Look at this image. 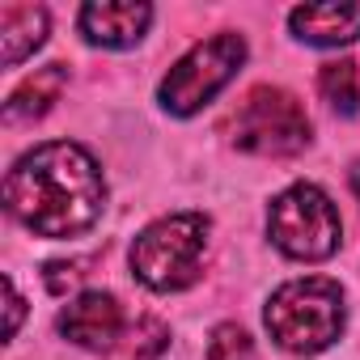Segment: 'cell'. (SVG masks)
<instances>
[{"label": "cell", "mask_w": 360, "mask_h": 360, "mask_svg": "<svg viewBox=\"0 0 360 360\" xmlns=\"http://www.w3.org/2000/svg\"><path fill=\"white\" fill-rule=\"evenodd\" d=\"M5 204L39 238H77L102 221L106 178L81 144L51 140L9 169Z\"/></svg>", "instance_id": "cell-1"}, {"label": "cell", "mask_w": 360, "mask_h": 360, "mask_svg": "<svg viewBox=\"0 0 360 360\" xmlns=\"http://www.w3.org/2000/svg\"><path fill=\"white\" fill-rule=\"evenodd\" d=\"M263 322L271 330V339L292 352V356H318L326 352L347 322L343 309V288L326 276H305V280H288L271 292Z\"/></svg>", "instance_id": "cell-2"}, {"label": "cell", "mask_w": 360, "mask_h": 360, "mask_svg": "<svg viewBox=\"0 0 360 360\" xmlns=\"http://www.w3.org/2000/svg\"><path fill=\"white\" fill-rule=\"evenodd\" d=\"M212 221L204 212H174L153 221L131 242V271L153 292H183L200 280Z\"/></svg>", "instance_id": "cell-3"}, {"label": "cell", "mask_w": 360, "mask_h": 360, "mask_svg": "<svg viewBox=\"0 0 360 360\" xmlns=\"http://www.w3.org/2000/svg\"><path fill=\"white\" fill-rule=\"evenodd\" d=\"M309 131L305 106L280 85H255L229 115V140L259 157H292L309 144Z\"/></svg>", "instance_id": "cell-4"}, {"label": "cell", "mask_w": 360, "mask_h": 360, "mask_svg": "<svg viewBox=\"0 0 360 360\" xmlns=\"http://www.w3.org/2000/svg\"><path fill=\"white\" fill-rule=\"evenodd\" d=\"M267 233H271L276 250H284L288 259L322 263L339 250L343 221H339L335 204L326 200V191H318L314 183H297V187H288L271 200Z\"/></svg>", "instance_id": "cell-5"}, {"label": "cell", "mask_w": 360, "mask_h": 360, "mask_svg": "<svg viewBox=\"0 0 360 360\" xmlns=\"http://www.w3.org/2000/svg\"><path fill=\"white\" fill-rule=\"evenodd\" d=\"M246 60V39L242 34H217L208 43H195L183 60L169 68V77L161 81L157 98L169 115H195L204 110L242 68Z\"/></svg>", "instance_id": "cell-6"}, {"label": "cell", "mask_w": 360, "mask_h": 360, "mask_svg": "<svg viewBox=\"0 0 360 360\" xmlns=\"http://www.w3.org/2000/svg\"><path fill=\"white\" fill-rule=\"evenodd\" d=\"M60 335L85 352H110L123 339V309L110 292H81L64 305Z\"/></svg>", "instance_id": "cell-7"}, {"label": "cell", "mask_w": 360, "mask_h": 360, "mask_svg": "<svg viewBox=\"0 0 360 360\" xmlns=\"http://www.w3.org/2000/svg\"><path fill=\"white\" fill-rule=\"evenodd\" d=\"M153 22L148 5L136 0H94L81 9V34L94 47H136Z\"/></svg>", "instance_id": "cell-8"}, {"label": "cell", "mask_w": 360, "mask_h": 360, "mask_svg": "<svg viewBox=\"0 0 360 360\" xmlns=\"http://www.w3.org/2000/svg\"><path fill=\"white\" fill-rule=\"evenodd\" d=\"M288 26L301 43L339 47L360 39V5H301L288 13Z\"/></svg>", "instance_id": "cell-9"}, {"label": "cell", "mask_w": 360, "mask_h": 360, "mask_svg": "<svg viewBox=\"0 0 360 360\" xmlns=\"http://www.w3.org/2000/svg\"><path fill=\"white\" fill-rule=\"evenodd\" d=\"M64 85H68V68H64V64H47V68H39L34 77H26V81L13 89V98L5 102V119H9V123L43 119V115L51 110V102H60Z\"/></svg>", "instance_id": "cell-10"}, {"label": "cell", "mask_w": 360, "mask_h": 360, "mask_svg": "<svg viewBox=\"0 0 360 360\" xmlns=\"http://www.w3.org/2000/svg\"><path fill=\"white\" fill-rule=\"evenodd\" d=\"M47 39V9L39 5H5L0 9V43H5V64L18 68L34 47Z\"/></svg>", "instance_id": "cell-11"}, {"label": "cell", "mask_w": 360, "mask_h": 360, "mask_svg": "<svg viewBox=\"0 0 360 360\" xmlns=\"http://www.w3.org/2000/svg\"><path fill=\"white\" fill-rule=\"evenodd\" d=\"M318 89H322V98H326L339 115H356V110H360V72H356L352 60L322 64V72H318Z\"/></svg>", "instance_id": "cell-12"}, {"label": "cell", "mask_w": 360, "mask_h": 360, "mask_svg": "<svg viewBox=\"0 0 360 360\" xmlns=\"http://www.w3.org/2000/svg\"><path fill=\"white\" fill-rule=\"evenodd\" d=\"M208 360H255V343L238 322H221L208 335Z\"/></svg>", "instance_id": "cell-13"}, {"label": "cell", "mask_w": 360, "mask_h": 360, "mask_svg": "<svg viewBox=\"0 0 360 360\" xmlns=\"http://www.w3.org/2000/svg\"><path fill=\"white\" fill-rule=\"evenodd\" d=\"M85 276V259H72V263H47V288L56 297H64L68 288H77Z\"/></svg>", "instance_id": "cell-14"}, {"label": "cell", "mask_w": 360, "mask_h": 360, "mask_svg": "<svg viewBox=\"0 0 360 360\" xmlns=\"http://www.w3.org/2000/svg\"><path fill=\"white\" fill-rule=\"evenodd\" d=\"M5 284H9V335H18V322H22V297H18L13 280H5Z\"/></svg>", "instance_id": "cell-15"}, {"label": "cell", "mask_w": 360, "mask_h": 360, "mask_svg": "<svg viewBox=\"0 0 360 360\" xmlns=\"http://www.w3.org/2000/svg\"><path fill=\"white\" fill-rule=\"evenodd\" d=\"M347 183H352V191H356V200H360V161H352V174H347Z\"/></svg>", "instance_id": "cell-16"}]
</instances>
